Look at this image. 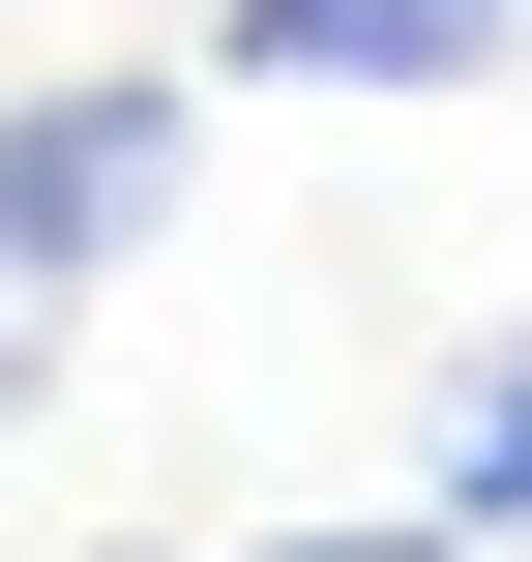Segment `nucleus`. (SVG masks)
<instances>
[{
  "label": "nucleus",
  "mask_w": 532,
  "mask_h": 562,
  "mask_svg": "<svg viewBox=\"0 0 532 562\" xmlns=\"http://www.w3.org/2000/svg\"><path fill=\"white\" fill-rule=\"evenodd\" d=\"M207 59H237V89H503L532 0H237Z\"/></svg>",
  "instance_id": "2"
},
{
  "label": "nucleus",
  "mask_w": 532,
  "mask_h": 562,
  "mask_svg": "<svg viewBox=\"0 0 532 562\" xmlns=\"http://www.w3.org/2000/svg\"><path fill=\"white\" fill-rule=\"evenodd\" d=\"M178 148H207V89H178V59H89V89H30V119H0V296H89V267H148Z\"/></svg>",
  "instance_id": "1"
},
{
  "label": "nucleus",
  "mask_w": 532,
  "mask_h": 562,
  "mask_svg": "<svg viewBox=\"0 0 532 562\" xmlns=\"http://www.w3.org/2000/svg\"><path fill=\"white\" fill-rule=\"evenodd\" d=\"M444 504H474V533H532V356H474V415H444Z\"/></svg>",
  "instance_id": "3"
}]
</instances>
